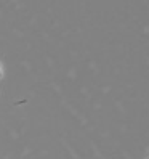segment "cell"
<instances>
[{
    "mask_svg": "<svg viewBox=\"0 0 149 159\" xmlns=\"http://www.w3.org/2000/svg\"><path fill=\"white\" fill-rule=\"evenodd\" d=\"M0 76H2V68H0Z\"/></svg>",
    "mask_w": 149,
    "mask_h": 159,
    "instance_id": "6da1fadb",
    "label": "cell"
}]
</instances>
